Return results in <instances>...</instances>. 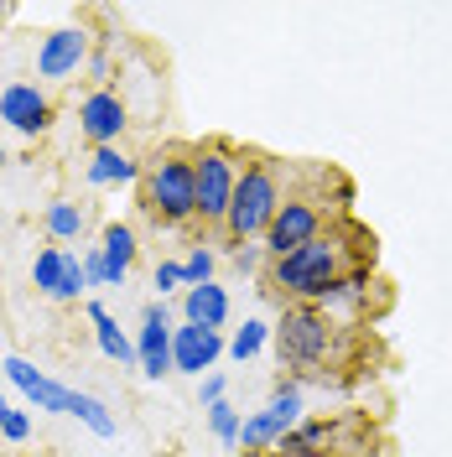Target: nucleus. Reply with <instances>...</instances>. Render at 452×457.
I'll return each mask as SVG.
<instances>
[{"mask_svg":"<svg viewBox=\"0 0 452 457\" xmlns=\"http://www.w3.org/2000/svg\"><path fill=\"white\" fill-rule=\"evenodd\" d=\"M5 370V379L21 390V395L37 405V411H57V416H79L94 436H114V416H110V405L105 400H94V395H84V390H68V385H57V379H47L42 370H31L27 359H5L0 364Z\"/></svg>","mask_w":452,"mask_h":457,"instance_id":"nucleus-4","label":"nucleus"},{"mask_svg":"<svg viewBox=\"0 0 452 457\" xmlns=\"http://www.w3.org/2000/svg\"><path fill=\"white\" fill-rule=\"evenodd\" d=\"M136 370L146 379H162L172 374V312L167 302H146L141 307V333H136Z\"/></svg>","mask_w":452,"mask_h":457,"instance_id":"nucleus-11","label":"nucleus"},{"mask_svg":"<svg viewBox=\"0 0 452 457\" xmlns=\"http://www.w3.org/2000/svg\"><path fill=\"white\" fill-rule=\"evenodd\" d=\"M88 73H94V84L99 88H110V73H114L110 53H88Z\"/></svg>","mask_w":452,"mask_h":457,"instance_id":"nucleus-29","label":"nucleus"},{"mask_svg":"<svg viewBox=\"0 0 452 457\" xmlns=\"http://www.w3.org/2000/svg\"><path fill=\"white\" fill-rule=\"evenodd\" d=\"M0 167H5V151H0Z\"/></svg>","mask_w":452,"mask_h":457,"instance_id":"nucleus-34","label":"nucleus"},{"mask_svg":"<svg viewBox=\"0 0 452 457\" xmlns=\"http://www.w3.org/2000/svg\"><path fill=\"white\" fill-rule=\"evenodd\" d=\"M271 333H276V353H281V364H291L297 379L312 374V370H322L328 353H333V322H328L322 307H307V302L286 307L281 322H276Z\"/></svg>","mask_w":452,"mask_h":457,"instance_id":"nucleus-5","label":"nucleus"},{"mask_svg":"<svg viewBox=\"0 0 452 457\" xmlns=\"http://www.w3.org/2000/svg\"><path fill=\"white\" fill-rule=\"evenodd\" d=\"M364 260L348 255V245H343V228H322L312 245L302 250H291V255L271 260V270H265V286L276 291V296H291V302H322L328 296V286L343 281L348 270H359Z\"/></svg>","mask_w":452,"mask_h":457,"instance_id":"nucleus-1","label":"nucleus"},{"mask_svg":"<svg viewBox=\"0 0 452 457\" xmlns=\"http://www.w3.org/2000/svg\"><path fill=\"white\" fill-rule=\"evenodd\" d=\"M182 322H193V328H224L229 322V291L219 281H208V286H188L182 291Z\"/></svg>","mask_w":452,"mask_h":457,"instance_id":"nucleus-15","label":"nucleus"},{"mask_svg":"<svg viewBox=\"0 0 452 457\" xmlns=\"http://www.w3.org/2000/svg\"><path fill=\"white\" fill-rule=\"evenodd\" d=\"M224 390H229V374H219V370L203 374V379H198V405H203V411H208V405H219Z\"/></svg>","mask_w":452,"mask_h":457,"instance_id":"nucleus-26","label":"nucleus"},{"mask_svg":"<svg viewBox=\"0 0 452 457\" xmlns=\"http://www.w3.org/2000/svg\"><path fill=\"white\" fill-rule=\"evenodd\" d=\"M84 203H73V198H57L53 208H47V239L53 245H68V239H79L84 234Z\"/></svg>","mask_w":452,"mask_h":457,"instance_id":"nucleus-19","label":"nucleus"},{"mask_svg":"<svg viewBox=\"0 0 452 457\" xmlns=\"http://www.w3.org/2000/svg\"><path fill=\"white\" fill-rule=\"evenodd\" d=\"M364 286H369V265H359V270H348L343 281L328 286V296H322L317 307H322V312H348V307L364 302Z\"/></svg>","mask_w":452,"mask_h":457,"instance_id":"nucleus-20","label":"nucleus"},{"mask_svg":"<svg viewBox=\"0 0 452 457\" xmlns=\"http://www.w3.org/2000/svg\"><path fill=\"white\" fill-rule=\"evenodd\" d=\"M0 436H5V442H27V436H31V416H27V411H11V416H5V427H0Z\"/></svg>","mask_w":452,"mask_h":457,"instance_id":"nucleus-27","label":"nucleus"},{"mask_svg":"<svg viewBox=\"0 0 452 457\" xmlns=\"http://www.w3.org/2000/svg\"><path fill=\"white\" fill-rule=\"evenodd\" d=\"M317 234H322V208H317V198L297 193V198H286L281 208H276V219H271V228H265L260 250H265L271 260H281V255H291V250L312 245Z\"/></svg>","mask_w":452,"mask_h":457,"instance_id":"nucleus-8","label":"nucleus"},{"mask_svg":"<svg viewBox=\"0 0 452 457\" xmlns=\"http://www.w3.org/2000/svg\"><path fill=\"white\" fill-rule=\"evenodd\" d=\"M265 338H271V328H265L260 317H250V322H245V328L229 338V359H234V364H250L255 353L265 348Z\"/></svg>","mask_w":452,"mask_h":457,"instance_id":"nucleus-22","label":"nucleus"},{"mask_svg":"<svg viewBox=\"0 0 452 457\" xmlns=\"http://www.w3.org/2000/svg\"><path fill=\"white\" fill-rule=\"evenodd\" d=\"M125 125H130L125 94H114V88H88L84 104H79V130L94 141V151H99V145H114L125 136Z\"/></svg>","mask_w":452,"mask_h":457,"instance_id":"nucleus-10","label":"nucleus"},{"mask_svg":"<svg viewBox=\"0 0 452 457\" xmlns=\"http://www.w3.org/2000/svg\"><path fill=\"white\" fill-rule=\"evenodd\" d=\"M136 228L125 224H105V234H99V255H105V276H110V286H125V276H130V265H136Z\"/></svg>","mask_w":452,"mask_h":457,"instance_id":"nucleus-16","label":"nucleus"},{"mask_svg":"<svg viewBox=\"0 0 452 457\" xmlns=\"http://www.w3.org/2000/svg\"><path fill=\"white\" fill-rule=\"evenodd\" d=\"M141 208L156 224H188L198 219V193H193V156L188 151H162L141 171Z\"/></svg>","mask_w":452,"mask_h":457,"instance_id":"nucleus-3","label":"nucleus"},{"mask_svg":"<svg viewBox=\"0 0 452 457\" xmlns=\"http://www.w3.org/2000/svg\"><path fill=\"white\" fill-rule=\"evenodd\" d=\"M88 322H94V343H99L105 359H114V364H141V359H136V343L120 333V322L110 317L105 302H88Z\"/></svg>","mask_w":452,"mask_h":457,"instance_id":"nucleus-17","label":"nucleus"},{"mask_svg":"<svg viewBox=\"0 0 452 457\" xmlns=\"http://www.w3.org/2000/svg\"><path fill=\"white\" fill-rule=\"evenodd\" d=\"M84 276H88V286H110V276H105V255H99V245H88V250H84Z\"/></svg>","mask_w":452,"mask_h":457,"instance_id":"nucleus-28","label":"nucleus"},{"mask_svg":"<svg viewBox=\"0 0 452 457\" xmlns=\"http://www.w3.org/2000/svg\"><path fill=\"white\" fill-rule=\"evenodd\" d=\"M333 421H297V427L286 431V442H281V453L291 457V453H312V447H328L333 442Z\"/></svg>","mask_w":452,"mask_h":457,"instance_id":"nucleus-21","label":"nucleus"},{"mask_svg":"<svg viewBox=\"0 0 452 457\" xmlns=\"http://www.w3.org/2000/svg\"><path fill=\"white\" fill-rule=\"evenodd\" d=\"M182 281H188V286H208V281H213V250L193 245V255L182 260Z\"/></svg>","mask_w":452,"mask_h":457,"instance_id":"nucleus-24","label":"nucleus"},{"mask_svg":"<svg viewBox=\"0 0 452 457\" xmlns=\"http://www.w3.org/2000/svg\"><path fill=\"white\" fill-rule=\"evenodd\" d=\"M151 281H156V296H162V302H167V296H172V291H177V286L188 291V281H182V260H162Z\"/></svg>","mask_w":452,"mask_h":457,"instance_id":"nucleus-25","label":"nucleus"},{"mask_svg":"<svg viewBox=\"0 0 452 457\" xmlns=\"http://www.w3.org/2000/svg\"><path fill=\"white\" fill-rule=\"evenodd\" d=\"M219 353H229L224 333H213V328H193V322H182V328H172V374H213L219 364Z\"/></svg>","mask_w":452,"mask_h":457,"instance_id":"nucleus-13","label":"nucleus"},{"mask_svg":"<svg viewBox=\"0 0 452 457\" xmlns=\"http://www.w3.org/2000/svg\"><path fill=\"white\" fill-rule=\"evenodd\" d=\"M229 260H234V270L250 276L255 265H260V245H239V250H229Z\"/></svg>","mask_w":452,"mask_h":457,"instance_id":"nucleus-30","label":"nucleus"},{"mask_svg":"<svg viewBox=\"0 0 452 457\" xmlns=\"http://www.w3.org/2000/svg\"><path fill=\"white\" fill-rule=\"evenodd\" d=\"M0 120L16 130V136H42L53 125V99L42 94L37 84H5L0 88Z\"/></svg>","mask_w":452,"mask_h":457,"instance_id":"nucleus-14","label":"nucleus"},{"mask_svg":"<svg viewBox=\"0 0 452 457\" xmlns=\"http://www.w3.org/2000/svg\"><path fill=\"white\" fill-rule=\"evenodd\" d=\"M141 171H146V167H141V162H130V156H125L120 145H99V151L88 156V182H94V187H114V182H136Z\"/></svg>","mask_w":452,"mask_h":457,"instance_id":"nucleus-18","label":"nucleus"},{"mask_svg":"<svg viewBox=\"0 0 452 457\" xmlns=\"http://www.w3.org/2000/svg\"><path fill=\"white\" fill-rule=\"evenodd\" d=\"M79 68H88V31L84 27H57L42 37V47H37V79H73Z\"/></svg>","mask_w":452,"mask_h":457,"instance_id":"nucleus-12","label":"nucleus"},{"mask_svg":"<svg viewBox=\"0 0 452 457\" xmlns=\"http://www.w3.org/2000/svg\"><path fill=\"white\" fill-rule=\"evenodd\" d=\"M11 11H16V5H11V0H0V27L11 21Z\"/></svg>","mask_w":452,"mask_h":457,"instance_id":"nucleus-32","label":"nucleus"},{"mask_svg":"<svg viewBox=\"0 0 452 457\" xmlns=\"http://www.w3.org/2000/svg\"><path fill=\"white\" fill-rule=\"evenodd\" d=\"M239 156L224 141H208L193 151V193H198V219L203 224H224L234 187H239Z\"/></svg>","mask_w":452,"mask_h":457,"instance_id":"nucleus-6","label":"nucleus"},{"mask_svg":"<svg viewBox=\"0 0 452 457\" xmlns=\"http://www.w3.org/2000/svg\"><path fill=\"white\" fill-rule=\"evenodd\" d=\"M208 427H213V436L224 442V447H239V411L229 405V400H219V405H208Z\"/></svg>","mask_w":452,"mask_h":457,"instance_id":"nucleus-23","label":"nucleus"},{"mask_svg":"<svg viewBox=\"0 0 452 457\" xmlns=\"http://www.w3.org/2000/svg\"><path fill=\"white\" fill-rule=\"evenodd\" d=\"M302 421V379H281L276 395L265 411H255L250 421L239 427V447L245 453H265V447H281L286 431Z\"/></svg>","mask_w":452,"mask_h":457,"instance_id":"nucleus-7","label":"nucleus"},{"mask_svg":"<svg viewBox=\"0 0 452 457\" xmlns=\"http://www.w3.org/2000/svg\"><path fill=\"white\" fill-rule=\"evenodd\" d=\"M281 203H286L281 167H276L271 156H250V162L239 167V187H234V203H229V219H224L229 250L265 239V228H271V219H276Z\"/></svg>","mask_w":452,"mask_h":457,"instance_id":"nucleus-2","label":"nucleus"},{"mask_svg":"<svg viewBox=\"0 0 452 457\" xmlns=\"http://www.w3.org/2000/svg\"><path fill=\"white\" fill-rule=\"evenodd\" d=\"M291 457H339V453H328V447H312V453H291Z\"/></svg>","mask_w":452,"mask_h":457,"instance_id":"nucleus-31","label":"nucleus"},{"mask_svg":"<svg viewBox=\"0 0 452 457\" xmlns=\"http://www.w3.org/2000/svg\"><path fill=\"white\" fill-rule=\"evenodd\" d=\"M31 281L47 302H79L88 291V276H84V255L63 250V245H47L37 250V265H31Z\"/></svg>","mask_w":452,"mask_h":457,"instance_id":"nucleus-9","label":"nucleus"},{"mask_svg":"<svg viewBox=\"0 0 452 457\" xmlns=\"http://www.w3.org/2000/svg\"><path fill=\"white\" fill-rule=\"evenodd\" d=\"M5 416H11V405H5V395H0V427H5Z\"/></svg>","mask_w":452,"mask_h":457,"instance_id":"nucleus-33","label":"nucleus"}]
</instances>
